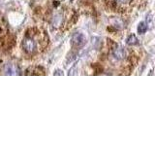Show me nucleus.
Wrapping results in <instances>:
<instances>
[{
	"label": "nucleus",
	"mask_w": 155,
	"mask_h": 146,
	"mask_svg": "<svg viewBox=\"0 0 155 146\" xmlns=\"http://www.w3.org/2000/svg\"><path fill=\"white\" fill-rule=\"evenodd\" d=\"M36 47H37V44H36L35 40L33 39V36L26 35V37L24 38V40L22 42L23 50L28 54H32L35 52Z\"/></svg>",
	"instance_id": "f257e3e1"
},
{
	"label": "nucleus",
	"mask_w": 155,
	"mask_h": 146,
	"mask_svg": "<svg viewBox=\"0 0 155 146\" xmlns=\"http://www.w3.org/2000/svg\"><path fill=\"white\" fill-rule=\"evenodd\" d=\"M86 43V39L82 33H75L72 37V44L76 48H82Z\"/></svg>",
	"instance_id": "f03ea898"
},
{
	"label": "nucleus",
	"mask_w": 155,
	"mask_h": 146,
	"mask_svg": "<svg viewBox=\"0 0 155 146\" xmlns=\"http://www.w3.org/2000/svg\"><path fill=\"white\" fill-rule=\"evenodd\" d=\"M111 42V40H110ZM111 44H113V48H111V52H113V55L115 58H117V60H122V58L125 57L126 56V52L123 48L121 47H118L117 45H116L115 43L111 42Z\"/></svg>",
	"instance_id": "7ed1b4c3"
},
{
	"label": "nucleus",
	"mask_w": 155,
	"mask_h": 146,
	"mask_svg": "<svg viewBox=\"0 0 155 146\" xmlns=\"http://www.w3.org/2000/svg\"><path fill=\"white\" fill-rule=\"evenodd\" d=\"M4 72H5V74H9V75H17V74H18V68L14 64H8V65L5 66Z\"/></svg>",
	"instance_id": "20e7f679"
},
{
	"label": "nucleus",
	"mask_w": 155,
	"mask_h": 146,
	"mask_svg": "<svg viewBox=\"0 0 155 146\" xmlns=\"http://www.w3.org/2000/svg\"><path fill=\"white\" fill-rule=\"evenodd\" d=\"M127 44L130 46H133V45H136V44H138V39L136 37L134 34L132 35H130L128 38H127Z\"/></svg>",
	"instance_id": "39448f33"
},
{
	"label": "nucleus",
	"mask_w": 155,
	"mask_h": 146,
	"mask_svg": "<svg viewBox=\"0 0 155 146\" xmlns=\"http://www.w3.org/2000/svg\"><path fill=\"white\" fill-rule=\"evenodd\" d=\"M147 30V23H140L139 24V26H138V31L139 33H145Z\"/></svg>",
	"instance_id": "423d86ee"
}]
</instances>
